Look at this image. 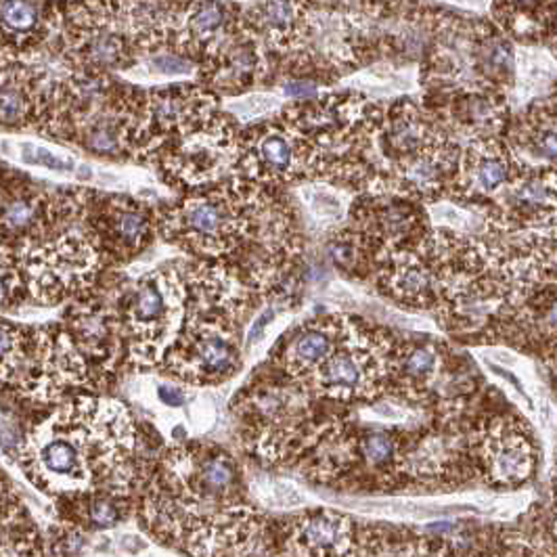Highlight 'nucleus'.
I'll return each instance as SVG.
<instances>
[{
  "label": "nucleus",
  "mask_w": 557,
  "mask_h": 557,
  "mask_svg": "<svg viewBox=\"0 0 557 557\" xmlns=\"http://www.w3.org/2000/svg\"><path fill=\"white\" fill-rule=\"evenodd\" d=\"M20 463L40 491L67 497L137 502L147 472L137 459V428L128 409L108 398H76L40 425L20 448Z\"/></svg>",
  "instance_id": "obj_2"
},
{
  "label": "nucleus",
  "mask_w": 557,
  "mask_h": 557,
  "mask_svg": "<svg viewBox=\"0 0 557 557\" xmlns=\"http://www.w3.org/2000/svg\"><path fill=\"white\" fill-rule=\"evenodd\" d=\"M520 172L527 170L518 166L505 140H470V145L459 153L448 191L463 203H488Z\"/></svg>",
  "instance_id": "obj_9"
},
{
  "label": "nucleus",
  "mask_w": 557,
  "mask_h": 557,
  "mask_svg": "<svg viewBox=\"0 0 557 557\" xmlns=\"http://www.w3.org/2000/svg\"><path fill=\"white\" fill-rule=\"evenodd\" d=\"M237 170L242 178L258 185L294 183L323 172L314 149L281 120L242 133Z\"/></svg>",
  "instance_id": "obj_7"
},
{
  "label": "nucleus",
  "mask_w": 557,
  "mask_h": 557,
  "mask_svg": "<svg viewBox=\"0 0 557 557\" xmlns=\"http://www.w3.org/2000/svg\"><path fill=\"white\" fill-rule=\"evenodd\" d=\"M441 113L446 131L472 140L499 139L509 126V106L499 90H450Z\"/></svg>",
  "instance_id": "obj_11"
},
{
  "label": "nucleus",
  "mask_w": 557,
  "mask_h": 557,
  "mask_svg": "<svg viewBox=\"0 0 557 557\" xmlns=\"http://www.w3.org/2000/svg\"><path fill=\"white\" fill-rule=\"evenodd\" d=\"M0 557H45V545L28 509L0 475Z\"/></svg>",
  "instance_id": "obj_16"
},
{
  "label": "nucleus",
  "mask_w": 557,
  "mask_h": 557,
  "mask_svg": "<svg viewBox=\"0 0 557 557\" xmlns=\"http://www.w3.org/2000/svg\"><path fill=\"white\" fill-rule=\"evenodd\" d=\"M153 223H158V219H153L145 203L128 197H112L101 208L97 221L99 242L122 258H131L149 244Z\"/></svg>",
  "instance_id": "obj_13"
},
{
  "label": "nucleus",
  "mask_w": 557,
  "mask_h": 557,
  "mask_svg": "<svg viewBox=\"0 0 557 557\" xmlns=\"http://www.w3.org/2000/svg\"><path fill=\"white\" fill-rule=\"evenodd\" d=\"M158 398L162 405L172 407V409H178V407H185L187 400H189V392L185 386L181 384H172V382H164L158 386Z\"/></svg>",
  "instance_id": "obj_22"
},
{
  "label": "nucleus",
  "mask_w": 557,
  "mask_h": 557,
  "mask_svg": "<svg viewBox=\"0 0 557 557\" xmlns=\"http://www.w3.org/2000/svg\"><path fill=\"white\" fill-rule=\"evenodd\" d=\"M187 312V283L174 267L149 273L135 285L124 310L131 357L139 364L162 361L178 339Z\"/></svg>",
  "instance_id": "obj_4"
},
{
  "label": "nucleus",
  "mask_w": 557,
  "mask_h": 557,
  "mask_svg": "<svg viewBox=\"0 0 557 557\" xmlns=\"http://www.w3.org/2000/svg\"><path fill=\"white\" fill-rule=\"evenodd\" d=\"M283 92L298 101H312L319 99V84L312 81H289L283 84Z\"/></svg>",
  "instance_id": "obj_23"
},
{
  "label": "nucleus",
  "mask_w": 557,
  "mask_h": 557,
  "mask_svg": "<svg viewBox=\"0 0 557 557\" xmlns=\"http://www.w3.org/2000/svg\"><path fill=\"white\" fill-rule=\"evenodd\" d=\"M70 327L74 335L76 350L90 359H108L112 357L115 344H120V321L110 308L88 302L72 310Z\"/></svg>",
  "instance_id": "obj_17"
},
{
  "label": "nucleus",
  "mask_w": 557,
  "mask_h": 557,
  "mask_svg": "<svg viewBox=\"0 0 557 557\" xmlns=\"http://www.w3.org/2000/svg\"><path fill=\"white\" fill-rule=\"evenodd\" d=\"M357 223H361L367 242L375 244L377 250H409L416 248L428 231L418 206L405 197H371L359 210ZM386 253V256H388Z\"/></svg>",
  "instance_id": "obj_10"
},
{
  "label": "nucleus",
  "mask_w": 557,
  "mask_h": 557,
  "mask_svg": "<svg viewBox=\"0 0 557 557\" xmlns=\"http://www.w3.org/2000/svg\"><path fill=\"white\" fill-rule=\"evenodd\" d=\"M507 147L527 172H552L556 166V99L539 101L511 128Z\"/></svg>",
  "instance_id": "obj_12"
},
{
  "label": "nucleus",
  "mask_w": 557,
  "mask_h": 557,
  "mask_svg": "<svg viewBox=\"0 0 557 557\" xmlns=\"http://www.w3.org/2000/svg\"><path fill=\"white\" fill-rule=\"evenodd\" d=\"M475 475L495 488H518L536 470V446L529 425L516 416H488L470 428Z\"/></svg>",
  "instance_id": "obj_5"
},
{
  "label": "nucleus",
  "mask_w": 557,
  "mask_h": 557,
  "mask_svg": "<svg viewBox=\"0 0 557 557\" xmlns=\"http://www.w3.org/2000/svg\"><path fill=\"white\" fill-rule=\"evenodd\" d=\"M359 522L332 509H308L271 524L273 556L357 557Z\"/></svg>",
  "instance_id": "obj_8"
},
{
  "label": "nucleus",
  "mask_w": 557,
  "mask_h": 557,
  "mask_svg": "<svg viewBox=\"0 0 557 557\" xmlns=\"http://www.w3.org/2000/svg\"><path fill=\"white\" fill-rule=\"evenodd\" d=\"M7 443H9V438H7V436H4V432L0 430V453L7 448Z\"/></svg>",
  "instance_id": "obj_24"
},
{
  "label": "nucleus",
  "mask_w": 557,
  "mask_h": 557,
  "mask_svg": "<svg viewBox=\"0 0 557 557\" xmlns=\"http://www.w3.org/2000/svg\"><path fill=\"white\" fill-rule=\"evenodd\" d=\"M394 339L344 317L332 355L298 386L335 403H371L391 388Z\"/></svg>",
  "instance_id": "obj_3"
},
{
  "label": "nucleus",
  "mask_w": 557,
  "mask_h": 557,
  "mask_svg": "<svg viewBox=\"0 0 557 557\" xmlns=\"http://www.w3.org/2000/svg\"><path fill=\"white\" fill-rule=\"evenodd\" d=\"M275 108H277V97H269V95H253V97L235 101V103L228 106L231 112L246 115V117L264 115V113H269Z\"/></svg>",
  "instance_id": "obj_20"
},
{
  "label": "nucleus",
  "mask_w": 557,
  "mask_h": 557,
  "mask_svg": "<svg viewBox=\"0 0 557 557\" xmlns=\"http://www.w3.org/2000/svg\"><path fill=\"white\" fill-rule=\"evenodd\" d=\"M344 317H321L305 323L292 334L289 344L283 350V367L294 384H300L335 348L342 332Z\"/></svg>",
  "instance_id": "obj_15"
},
{
  "label": "nucleus",
  "mask_w": 557,
  "mask_h": 557,
  "mask_svg": "<svg viewBox=\"0 0 557 557\" xmlns=\"http://www.w3.org/2000/svg\"><path fill=\"white\" fill-rule=\"evenodd\" d=\"M242 133L223 115L214 113L194 131L181 133L168 143L164 168L178 183L201 187L223 183L228 170L237 168Z\"/></svg>",
  "instance_id": "obj_6"
},
{
  "label": "nucleus",
  "mask_w": 557,
  "mask_h": 557,
  "mask_svg": "<svg viewBox=\"0 0 557 557\" xmlns=\"http://www.w3.org/2000/svg\"><path fill=\"white\" fill-rule=\"evenodd\" d=\"M36 72L22 65L0 67V124L26 126L34 120L49 117L51 92Z\"/></svg>",
  "instance_id": "obj_14"
},
{
  "label": "nucleus",
  "mask_w": 557,
  "mask_h": 557,
  "mask_svg": "<svg viewBox=\"0 0 557 557\" xmlns=\"http://www.w3.org/2000/svg\"><path fill=\"white\" fill-rule=\"evenodd\" d=\"M147 59V67L151 74H160V76H183V74H191L194 72V61L189 57L178 55L174 51L168 49H158L145 55Z\"/></svg>",
  "instance_id": "obj_19"
},
{
  "label": "nucleus",
  "mask_w": 557,
  "mask_h": 557,
  "mask_svg": "<svg viewBox=\"0 0 557 557\" xmlns=\"http://www.w3.org/2000/svg\"><path fill=\"white\" fill-rule=\"evenodd\" d=\"M497 11H503L497 15L507 38H516L522 42H539L545 38V29L554 34V17L545 20L541 15L547 4H497Z\"/></svg>",
  "instance_id": "obj_18"
},
{
  "label": "nucleus",
  "mask_w": 557,
  "mask_h": 557,
  "mask_svg": "<svg viewBox=\"0 0 557 557\" xmlns=\"http://www.w3.org/2000/svg\"><path fill=\"white\" fill-rule=\"evenodd\" d=\"M24 160L34 166L51 168V170H61V172L72 168L67 162L55 158L51 151L40 149V147H29V145H24Z\"/></svg>",
  "instance_id": "obj_21"
},
{
  "label": "nucleus",
  "mask_w": 557,
  "mask_h": 557,
  "mask_svg": "<svg viewBox=\"0 0 557 557\" xmlns=\"http://www.w3.org/2000/svg\"><path fill=\"white\" fill-rule=\"evenodd\" d=\"M135 509L153 539L189 557L273 556L271 522L237 459L212 443L170 446L147 468Z\"/></svg>",
  "instance_id": "obj_1"
}]
</instances>
